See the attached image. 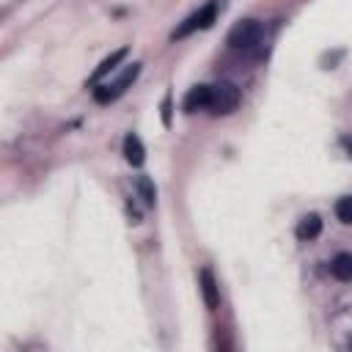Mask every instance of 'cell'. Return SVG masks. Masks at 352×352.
<instances>
[{
    "instance_id": "52a82bcc",
    "label": "cell",
    "mask_w": 352,
    "mask_h": 352,
    "mask_svg": "<svg viewBox=\"0 0 352 352\" xmlns=\"http://www.w3.org/2000/svg\"><path fill=\"white\" fill-rule=\"evenodd\" d=\"M124 157H126V162L132 168H140L146 162V148H143V143H140V138L135 132H129L124 138Z\"/></svg>"
},
{
    "instance_id": "8992f818",
    "label": "cell",
    "mask_w": 352,
    "mask_h": 352,
    "mask_svg": "<svg viewBox=\"0 0 352 352\" xmlns=\"http://www.w3.org/2000/svg\"><path fill=\"white\" fill-rule=\"evenodd\" d=\"M209 110V85H195L184 96V113H198Z\"/></svg>"
},
{
    "instance_id": "ba28073f",
    "label": "cell",
    "mask_w": 352,
    "mask_h": 352,
    "mask_svg": "<svg viewBox=\"0 0 352 352\" xmlns=\"http://www.w3.org/2000/svg\"><path fill=\"white\" fill-rule=\"evenodd\" d=\"M322 234V217L319 214H302L300 217V223H297V239H302V242H314L316 236Z\"/></svg>"
},
{
    "instance_id": "5b68a950",
    "label": "cell",
    "mask_w": 352,
    "mask_h": 352,
    "mask_svg": "<svg viewBox=\"0 0 352 352\" xmlns=\"http://www.w3.org/2000/svg\"><path fill=\"white\" fill-rule=\"evenodd\" d=\"M198 280H201V294H204L206 308H209V311H214V308L220 305V289H217V280H214L212 270H209V267H204V270H201V275H198Z\"/></svg>"
},
{
    "instance_id": "3957f363",
    "label": "cell",
    "mask_w": 352,
    "mask_h": 352,
    "mask_svg": "<svg viewBox=\"0 0 352 352\" xmlns=\"http://www.w3.org/2000/svg\"><path fill=\"white\" fill-rule=\"evenodd\" d=\"M236 104H239V88H236L234 82L220 80V82L209 85V110H212V113L228 116V113L236 110Z\"/></svg>"
},
{
    "instance_id": "5bb4252c",
    "label": "cell",
    "mask_w": 352,
    "mask_h": 352,
    "mask_svg": "<svg viewBox=\"0 0 352 352\" xmlns=\"http://www.w3.org/2000/svg\"><path fill=\"white\" fill-rule=\"evenodd\" d=\"M341 146H344V151H346V154H349V160H352V135L341 138Z\"/></svg>"
},
{
    "instance_id": "6da1fadb",
    "label": "cell",
    "mask_w": 352,
    "mask_h": 352,
    "mask_svg": "<svg viewBox=\"0 0 352 352\" xmlns=\"http://www.w3.org/2000/svg\"><path fill=\"white\" fill-rule=\"evenodd\" d=\"M228 47L242 55H261L264 52V25L258 19H242L228 33Z\"/></svg>"
},
{
    "instance_id": "7a4b0ae2",
    "label": "cell",
    "mask_w": 352,
    "mask_h": 352,
    "mask_svg": "<svg viewBox=\"0 0 352 352\" xmlns=\"http://www.w3.org/2000/svg\"><path fill=\"white\" fill-rule=\"evenodd\" d=\"M217 0H209L206 6H201L198 11H192L173 33H170V38L176 41V38H184V36H190V33H195V30H206V28H212V22L217 19Z\"/></svg>"
},
{
    "instance_id": "7c38bea8",
    "label": "cell",
    "mask_w": 352,
    "mask_h": 352,
    "mask_svg": "<svg viewBox=\"0 0 352 352\" xmlns=\"http://www.w3.org/2000/svg\"><path fill=\"white\" fill-rule=\"evenodd\" d=\"M336 217L344 226H352V195H344L336 201Z\"/></svg>"
},
{
    "instance_id": "9c48e42d",
    "label": "cell",
    "mask_w": 352,
    "mask_h": 352,
    "mask_svg": "<svg viewBox=\"0 0 352 352\" xmlns=\"http://www.w3.org/2000/svg\"><path fill=\"white\" fill-rule=\"evenodd\" d=\"M330 272H333V278L349 283V280H352V253H346V250L338 253V256L330 261Z\"/></svg>"
},
{
    "instance_id": "30bf717a",
    "label": "cell",
    "mask_w": 352,
    "mask_h": 352,
    "mask_svg": "<svg viewBox=\"0 0 352 352\" xmlns=\"http://www.w3.org/2000/svg\"><path fill=\"white\" fill-rule=\"evenodd\" d=\"M126 52H129V47H121V50L110 52V55H107V58H104V60L96 66V72L91 74V82H99V80H102L107 72H113V69H116V63H121V60L126 58Z\"/></svg>"
},
{
    "instance_id": "8fae6325",
    "label": "cell",
    "mask_w": 352,
    "mask_h": 352,
    "mask_svg": "<svg viewBox=\"0 0 352 352\" xmlns=\"http://www.w3.org/2000/svg\"><path fill=\"white\" fill-rule=\"evenodd\" d=\"M135 190H138V195L143 198L146 206L157 204V187H154V182L148 176H135Z\"/></svg>"
},
{
    "instance_id": "4fadbf2b",
    "label": "cell",
    "mask_w": 352,
    "mask_h": 352,
    "mask_svg": "<svg viewBox=\"0 0 352 352\" xmlns=\"http://www.w3.org/2000/svg\"><path fill=\"white\" fill-rule=\"evenodd\" d=\"M162 124L170 126V94H165V99H162Z\"/></svg>"
},
{
    "instance_id": "277c9868",
    "label": "cell",
    "mask_w": 352,
    "mask_h": 352,
    "mask_svg": "<svg viewBox=\"0 0 352 352\" xmlns=\"http://www.w3.org/2000/svg\"><path fill=\"white\" fill-rule=\"evenodd\" d=\"M138 74H140V63H132V66H126L124 69V74L118 77V80H113V82H104V85H96L94 88V99L99 102V104H107V102H113V99H118L135 80H138Z\"/></svg>"
}]
</instances>
